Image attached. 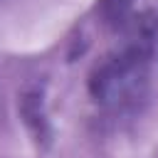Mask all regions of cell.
<instances>
[{"label": "cell", "mask_w": 158, "mask_h": 158, "mask_svg": "<svg viewBox=\"0 0 158 158\" xmlns=\"http://www.w3.org/2000/svg\"><path fill=\"white\" fill-rule=\"evenodd\" d=\"M20 114L30 128V133L35 136L37 143H47L52 131H49V123H47V116H44V106H42V94L37 89H30L22 94L20 99Z\"/></svg>", "instance_id": "cell-2"}, {"label": "cell", "mask_w": 158, "mask_h": 158, "mask_svg": "<svg viewBox=\"0 0 158 158\" xmlns=\"http://www.w3.org/2000/svg\"><path fill=\"white\" fill-rule=\"evenodd\" d=\"M158 35V15H138L118 49L106 54L89 74V94L106 109H128L138 104L148 89L153 40Z\"/></svg>", "instance_id": "cell-1"}]
</instances>
